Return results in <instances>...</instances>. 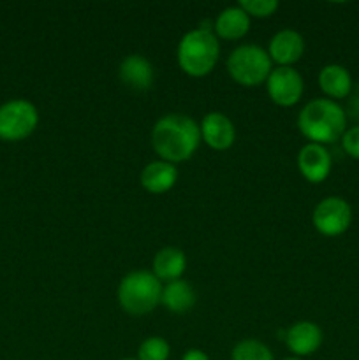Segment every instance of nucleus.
<instances>
[{"label":"nucleus","mask_w":359,"mask_h":360,"mask_svg":"<svg viewBox=\"0 0 359 360\" xmlns=\"http://www.w3.org/2000/svg\"><path fill=\"white\" fill-rule=\"evenodd\" d=\"M201 143V129L187 115H165L151 130V146L160 160L169 164L187 162L194 157Z\"/></svg>","instance_id":"1"},{"label":"nucleus","mask_w":359,"mask_h":360,"mask_svg":"<svg viewBox=\"0 0 359 360\" xmlns=\"http://www.w3.org/2000/svg\"><path fill=\"white\" fill-rule=\"evenodd\" d=\"M298 129L315 144H331L347 130V112L331 98H313L299 111Z\"/></svg>","instance_id":"2"},{"label":"nucleus","mask_w":359,"mask_h":360,"mask_svg":"<svg viewBox=\"0 0 359 360\" xmlns=\"http://www.w3.org/2000/svg\"><path fill=\"white\" fill-rule=\"evenodd\" d=\"M220 56V44L213 32H187L178 44V63L185 74L192 77H204L215 69Z\"/></svg>","instance_id":"3"},{"label":"nucleus","mask_w":359,"mask_h":360,"mask_svg":"<svg viewBox=\"0 0 359 360\" xmlns=\"http://www.w3.org/2000/svg\"><path fill=\"white\" fill-rule=\"evenodd\" d=\"M162 283L150 271L129 273L118 285V302L125 313L144 316L160 304Z\"/></svg>","instance_id":"4"},{"label":"nucleus","mask_w":359,"mask_h":360,"mask_svg":"<svg viewBox=\"0 0 359 360\" xmlns=\"http://www.w3.org/2000/svg\"><path fill=\"white\" fill-rule=\"evenodd\" d=\"M271 58L260 46H238L227 58V72L241 86H259L271 74Z\"/></svg>","instance_id":"5"},{"label":"nucleus","mask_w":359,"mask_h":360,"mask_svg":"<svg viewBox=\"0 0 359 360\" xmlns=\"http://www.w3.org/2000/svg\"><path fill=\"white\" fill-rule=\"evenodd\" d=\"M39 123L37 108L25 98H13L0 105V139L18 143L32 136Z\"/></svg>","instance_id":"6"},{"label":"nucleus","mask_w":359,"mask_h":360,"mask_svg":"<svg viewBox=\"0 0 359 360\" xmlns=\"http://www.w3.org/2000/svg\"><path fill=\"white\" fill-rule=\"evenodd\" d=\"M312 221L315 231L326 238L341 236L352 224L351 204L341 197H326L313 210Z\"/></svg>","instance_id":"7"},{"label":"nucleus","mask_w":359,"mask_h":360,"mask_svg":"<svg viewBox=\"0 0 359 360\" xmlns=\"http://www.w3.org/2000/svg\"><path fill=\"white\" fill-rule=\"evenodd\" d=\"M266 84L270 98L282 108H291L298 104L305 90L301 74L292 67H277L271 70Z\"/></svg>","instance_id":"8"},{"label":"nucleus","mask_w":359,"mask_h":360,"mask_svg":"<svg viewBox=\"0 0 359 360\" xmlns=\"http://www.w3.org/2000/svg\"><path fill=\"white\" fill-rule=\"evenodd\" d=\"M303 53H305V39L292 28L277 32L271 37L270 48H267L271 62L278 63V67H292L301 60Z\"/></svg>","instance_id":"9"},{"label":"nucleus","mask_w":359,"mask_h":360,"mask_svg":"<svg viewBox=\"0 0 359 360\" xmlns=\"http://www.w3.org/2000/svg\"><path fill=\"white\" fill-rule=\"evenodd\" d=\"M331 155L322 144L308 143L299 150L298 153V169L303 178L310 183H322L329 176Z\"/></svg>","instance_id":"10"},{"label":"nucleus","mask_w":359,"mask_h":360,"mask_svg":"<svg viewBox=\"0 0 359 360\" xmlns=\"http://www.w3.org/2000/svg\"><path fill=\"white\" fill-rule=\"evenodd\" d=\"M201 139L211 148V150L224 151L234 144L236 129L231 120L222 112H208L199 125Z\"/></svg>","instance_id":"11"},{"label":"nucleus","mask_w":359,"mask_h":360,"mask_svg":"<svg viewBox=\"0 0 359 360\" xmlns=\"http://www.w3.org/2000/svg\"><path fill=\"white\" fill-rule=\"evenodd\" d=\"M289 350L298 357H308L315 354L322 345V330L313 322H298L289 327L284 336Z\"/></svg>","instance_id":"12"},{"label":"nucleus","mask_w":359,"mask_h":360,"mask_svg":"<svg viewBox=\"0 0 359 360\" xmlns=\"http://www.w3.org/2000/svg\"><path fill=\"white\" fill-rule=\"evenodd\" d=\"M118 77L134 91H146L153 86L155 72L151 63L141 55H129L118 67Z\"/></svg>","instance_id":"13"},{"label":"nucleus","mask_w":359,"mask_h":360,"mask_svg":"<svg viewBox=\"0 0 359 360\" xmlns=\"http://www.w3.org/2000/svg\"><path fill=\"white\" fill-rule=\"evenodd\" d=\"M141 185L146 192L155 193H165L176 185L178 181V169L175 164H169L164 160L150 162L146 167L141 171Z\"/></svg>","instance_id":"14"},{"label":"nucleus","mask_w":359,"mask_h":360,"mask_svg":"<svg viewBox=\"0 0 359 360\" xmlns=\"http://www.w3.org/2000/svg\"><path fill=\"white\" fill-rule=\"evenodd\" d=\"M250 30V16L239 6L227 7L217 16L213 32L217 37L225 41H238L245 37Z\"/></svg>","instance_id":"15"},{"label":"nucleus","mask_w":359,"mask_h":360,"mask_svg":"<svg viewBox=\"0 0 359 360\" xmlns=\"http://www.w3.org/2000/svg\"><path fill=\"white\" fill-rule=\"evenodd\" d=\"M187 269V257L185 253L175 246H165L155 255L153 259V274L158 281H171L182 280L183 273Z\"/></svg>","instance_id":"16"},{"label":"nucleus","mask_w":359,"mask_h":360,"mask_svg":"<svg viewBox=\"0 0 359 360\" xmlns=\"http://www.w3.org/2000/svg\"><path fill=\"white\" fill-rule=\"evenodd\" d=\"M319 86L331 101L333 98H345L352 91V76L344 65L329 63V65L320 69Z\"/></svg>","instance_id":"17"},{"label":"nucleus","mask_w":359,"mask_h":360,"mask_svg":"<svg viewBox=\"0 0 359 360\" xmlns=\"http://www.w3.org/2000/svg\"><path fill=\"white\" fill-rule=\"evenodd\" d=\"M160 304H164L165 309H169L175 315H183V313L190 311L192 306L196 304V292L187 281H171L162 288Z\"/></svg>","instance_id":"18"},{"label":"nucleus","mask_w":359,"mask_h":360,"mask_svg":"<svg viewBox=\"0 0 359 360\" xmlns=\"http://www.w3.org/2000/svg\"><path fill=\"white\" fill-rule=\"evenodd\" d=\"M231 360H275L270 348L257 340H243L232 348Z\"/></svg>","instance_id":"19"},{"label":"nucleus","mask_w":359,"mask_h":360,"mask_svg":"<svg viewBox=\"0 0 359 360\" xmlns=\"http://www.w3.org/2000/svg\"><path fill=\"white\" fill-rule=\"evenodd\" d=\"M171 348L165 340L158 336H151L141 343L137 352V360H168Z\"/></svg>","instance_id":"20"},{"label":"nucleus","mask_w":359,"mask_h":360,"mask_svg":"<svg viewBox=\"0 0 359 360\" xmlns=\"http://www.w3.org/2000/svg\"><path fill=\"white\" fill-rule=\"evenodd\" d=\"M250 18H267L278 9L277 0H243L238 4Z\"/></svg>","instance_id":"21"},{"label":"nucleus","mask_w":359,"mask_h":360,"mask_svg":"<svg viewBox=\"0 0 359 360\" xmlns=\"http://www.w3.org/2000/svg\"><path fill=\"white\" fill-rule=\"evenodd\" d=\"M341 146H344L345 153L354 160H359V125L351 127L345 130L341 136Z\"/></svg>","instance_id":"22"},{"label":"nucleus","mask_w":359,"mask_h":360,"mask_svg":"<svg viewBox=\"0 0 359 360\" xmlns=\"http://www.w3.org/2000/svg\"><path fill=\"white\" fill-rule=\"evenodd\" d=\"M347 116H351L352 120H355V122H358V125H359V94L352 95L351 101H348Z\"/></svg>","instance_id":"23"},{"label":"nucleus","mask_w":359,"mask_h":360,"mask_svg":"<svg viewBox=\"0 0 359 360\" xmlns=\"http://www.w3.org/2000/svg\"><path fill=\"white\" fill-rule=\"evenodd\" d=\"M182 360H210L208 355L204 354L203 350H197V348H192V350H187L185 355H183Z\"/></svg>","instance_id":"24"},{"label":"nucleus","mask_w":359,"mask_h":360,"mask_svg":"<svg viewBox=\"0 0 359 360\" xmlns=\"http://www.w3.org/2000/svg\"><path fill=\"white\" fill-rule=\"evenodd\" d=\"M284 360H301V359H298V357H289V359H284Z\"/></svg>","instance_id":"25"},{"label":"nucleus","mask_w":359,"mask_h":360,"mask_svg":"<svg viewBox=\"0 0 359 360\" xmlns=\"http://www.w3.org/2000/svg\"><path fill=\"white\" fill-rule=\"evenodd\" d=\"M122 360H137V359H122Z\"/></svg>","instance_id":"26"}]
</instances>
